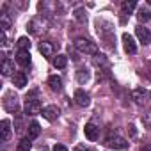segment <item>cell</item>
Listing matches in <instances>:
<instances>
[{"mask_svg":"<svg viewBox=\"0 0 151 151\" xmlns=\"http://www.w3.org/2000/svg\"><path fill=\"white\" fill-rule=\"evenodd\" d=\"M11 78H13V84H14L18 89H23V87L27 86V75H25L23 71H16Z\"/></svg>","mask_w":151,"mask_h":151,"instance_id":"obj_15","label":"cell"},{"mask_svg":"<svg viewBox=\"0 0 151 151\" xmlns=\"http://www.w3.org/2000/svg\"><path fill=\"white\" fill-rule=\"evenodd\" d=\"M25 114L29 116H36L41 112V100H39V91L32 89L27 96H25Z\"/></svg>","mask_w":151,"mask_h":151,"instance_id":"obj_2","label":"cell"},{"mask_svg":"<svg viewBox=\"0 0 151 151\" xmlns=\"http://www.w3.org/2000/svg\"><path fill=\"white\" fill-rule=\"evenodd\" d=\"M48 27H50V22H48V18L43 16V14L34 16V18L27 23V30H29L32 36H41V34H45V32L48 30Z\"/></svg>","mask_w":151,"mask_h":151,"instance_id":"obj_1","label":"cell"},{"mask_svg":"<svg viewBox=\"0 0 151 151\" xmlns=\"http://www.w3.org/2000/svg\"><path fill=\"white\" fill-rule=\"evenodd\" d=\"M0 132H2V140L7 142L11 139V121L4 119L2 123H0Z\"/></svg>","mask_w":151,"mask_h":151,"instance_id":"obj_19","label":"cell"},{"mask_svg":"<svg viewBox=\"0 0 151 151\" xmlns=\"http://www.w3.org/2000/svg\"><path fill=\"white\" fill-rule=\"evenodd\" d=\"M39 133H41V126H39V123H37V121H32V123L27 126V137H29L30 140H34V139L39 137Z\"/></svg>","mask_w":151,"mask_h":151,"instance_id":"obj_17","label":"cell"},{"mask_svg":"<svg viewBox=\"0 0 151 151\" xmlns=\"http://www.w3.org/2000/svg\"><path fill=\"white\" fill-rule=\"evenodd\" d=\"M30 149H32V142H30V139H29V137L20 139V142H18V146H16V151H30Z\"/></svg>","mask_w":151,"mask_h":151,"instance_id":"obj_22","label":"cell"},{"mask_svg":"<svg viewBox=\"0 0 151 151\" xmlns=\"http://www.w3.org/2000/svg\"><path fill=\"white\" fill-rule=\"evenodd\" d=\"M43 117H45L46 121L53 123V121L59 117V109H57L55 105H48V107H45V109H43Z\"/></svg>","mask_w":151,"mask_h":151,"instance_id":"obj_13","label":"cell"},{"mask_svg":"<svg viewBox=\"0 0 151 151\" xmlns=\"http://www.w3.org/2000/svg\"><path fill=\"white\" fill-rule=\"evenodd\" d=\"M89 80V71L86 69V68H80L78 71H77V82L78 84H86Z\"/></svg>","mask_w":151,"mask_h":151,"instance_id":"obj_23","label":"cell"},{"mask_svg":"<svg viewBox=\"0 0 151 151\" xmlns=\"http://www.w3.org/2000/svg\"><path fill=\"white\" fill-rule=\"evenodd\" d=\"M16 62L22 66H30V52L27 50H18L16 52Z\"/></svg>","mask_w":151,"mask_h":151,"instance_id":"obj_18","label":"cell"},{"mask_svg":"<svg viewBox=\"0 0 151 151\" xmlns=\"http://www.w3.org/2000/svg\"><path fill=\"white\" fill-rule=\"evenodd\" d=\"M93 62H94V66H98V68H105V69H109V62H107V59H105L103 55H94Z\"/></svg>","mask_w":151,"mask_h":151,"instance_id":"obj_25","label":"cell"},{"mask_svg":"<svg viewBox=\"0 0 151 151\" xmlns=\"http://www.w3.org/2000/svg\"><path fill=\"white\" fill-rule=\"evenodd\" d=\"M146 96H147V91H146L144 87H137V89H133V93H132V98H133V101H135L137 105H142V103L146 101Z\"/></svg>","mask_w":151,"mask_h":151,"instance_id":"obj_16","label":"cell"},{"mask_svg":"<svg viewBox=\"0 0 151 151\" xmlns=\"http://www.w3.org/2000/svg\"><path fill=\"white\" fill-rule=\"evenodd\" d=\"M0 29H2L4 32L7 29H11V16L6 11H2V14H0Z\"/></svg>","mask_w":151,"mask_h":151,"instance_id":"obj_21","label":"cell"},{"mask_svg":"<svg viewBox=\"0 0 151 151\" xmlns=\"http://www.w3.org/2000/svg\"><path fill=\"white\" fill-rule=\"evenodd\" d=\"M14 128H16V132H18V133H22V132H23V124H22V119H20V117H16Z\"/></svg>","mask_w":151,"mask_h":151,"instance_id":"obj_28","label":"cell"},{"mask_svg":"<svg viewBox=\"0 0 151 151\" xmlns=\"http://www.w3.org/2000/svg\"><path fill=\"white\" fill-rule=\"evenodd\" d=\"M84 133H86V137H87L91 142H94V140L100 139V128H98L96 124H93V123H87V124H86Z\"/></svg>","mask_w":151,"mask_h":151,"instance_id":"obj_11","label":"cell"},{"mask_svg":"<svg viewBox=\"0 0 151 151\" xmlns=\"http://www.w3.org/2000/svg\"><path fill=\"white\" fill-rule=\"evenodd\" d=\"M135 36H137V39H139L142 45H149V43H151V32H149V29H146L144 25H137Z\"/></svg>","mask_w":151,"mask_h":151,"instance_id":"obj_8","label":"cell"},{"mask_svg":"<svg viewBox=\"0 0 151 151\" xmlns=\"http://www.w3.org/2000/svg\"><path fill=\"white\" fill-rule=\"evenodd\" d=\"M48 86L53 93H60L62 91V78L57 77V75H50L48 77Z\"/></svg>","mask_w":151,"mask_h":151,"instance_id":"obj_14","label":"cell"},{"mask_svg":"<svg viewBox=\"0 0 151 151\" xmlns=\"http://www.w3.org/2000/svg\"><path fill=\"white\" fill-rule=\"evenodd\" d=\"M135 7H137V2H133V0L121 4V23H126V16H130Z\"/></svg>","mask_w":151,"mask_h":151,"instance_id":"obj_12","label":"cell"},{"mask_svg":"<svg viewBox=\"0 0 151 151\" xmlns=\"http://www.w3.org/2000/svg\"><path fill=\"white\" fill-rule=\"evenodd\" d=\"M75 48H77L80 53H86V55H98V46H96V43H93L91 39H86V37L75 39Z\"/></svg>","mask_w":151,"mask_h":151,"instance_id":"obj_3","label":"cell"},{"mask_svg":"<svg viewBox=\"0 0 151 151\" xmlns=\"http://www.w3.org/2000/svg\"><path fill=\"white\" fill-rule=\"evenodd\" d=\"M16 45H18V50H27V52L30 50V39L29 37H20Z\"/></svg>","mask_w":151,"mask_h":151,"instance_id":"obj_26","label":"cell"},{"mask_svg":"<svg viewBox=\"0 0 151 151\" xmlns=\"http://www.w3.org/2000/svg\"><path fill=\"white\" fill-rule=\"evenodd\" d=\"M14 6H18L20 9H25V7H29V2H14Z\"/></svg>","mask_w":151,"mask_h":151,"instance_id":"obj_30","label":"cell"},{"mask_svg":"<svg viewBox=\"0 0 151 151\" xmlns=\"http://www.w3.org/2000/svg\"><path fill=\"white\" fill-rule=\"evenodd\" d=\"M149 6H151V0H149Z\"/></svg>","mask_w":151,"mask_h":151,"instance_id":"obj_32","label":"cell"},{"mask_svg":"<svg viewBox=\"0 0 151 151\" xmlns=\"http://www.w3.org/2000/svg\"><path fill=\"white\" fill-rule=\"evenodd\" d=\"M75 103H77L78 107H89L91 105V96L86 93V91H82V89H77L75 91Z\"/></svg>","mask_w":151,"mask_h":151,"instance_id":"obj_6","label":"cell"},{"mask_svg":"<svg viewBox=\"0 0 151 151\" xmlns=\"http://www.w3.org/2000/svg\"><path fill=\"white\" fill-rule=\"evenodd\" d=\"M52 64H53L57 69H64V68H66V64H68V57H66V55H62V53H59V55H55V57L52 59Z\"/></svg>","mask_w":151,"mask_h":151,"instance_id":"obj_20","label":"cell"},{"mask_svg":"<svg viewBox=\"0 0 151 151\" xmlns=\"http://www.w3.org/2000/svg\"><path fill=\"white\" fill-rule=\"evenodd\" d=\"M75 18H77L80 23H86L87 22V14H86L84 9H77V11H75Z\"/></svg>","mask_w":151,"mask_h":151,"instance_id":"obj_27","label":"cell"},{"mask_svg":"<svg viewBox=\"0 0 151 151\" xmlns=\"http://www.w3.org/2000/svg\"><path fill=\"white\" fill-rule=\"evenodd\" d=\"M4 109H6L9 114H18L20 105H18V98H16V94H13V93H6V96H4Z\"/></svg>","mask_w":151,"mask_h":151,"instance_id":"obj_5","label":"cell"},{"mask_svg":"<svg viewBox=\"0 0 151 151\" xmlns=\"http://www.w3.org/2000/svg\"><path fill=\"white\" fill-rule=\"evenodd\" d=\"M123 46H124V52L128 55H135L137 53V43H135V39L130 34H123Z\"/></svg>","mask_w":151,"mask_h":151,"instance_id":"obj_7","label":"cell"},{"mask_svg":"<svg viewBox=\"0 0 151 151\" xmlns=\"http://www.w3.org/2000/svg\"><path fill=\"white\" fill-rule=\"evenodd\" d=\"M53 151H68V147L62 144H57V146H53Z\"/></svg>","mask_w":151,"mask_h":151,"instance_id":"obj_29","label":"cell"},{"mask_svg":"<svg viewBox=\"0 0 151 151\" xmlns=\"http://www.w3.org/2000/svg\"><path fill=\"white\" fill-rule=\"evenodd\" d=\"M39 52L43 57H53L57 52V46L52 41H43V43H39Z\"/></svg>","mask_w":151,"mask_h":151,"instance_id":"obj_10","label":"cell"},{"mask_svg":"<svg viewBox=\"0 0 151 151\" xmlns=\"http://www.w3.org/2000/svg\"><path fill=\"white\" fill-rule=\"evenodd\" d=\"M0 71H2L4 77H13L16 73L14 71V62L11 59H7L6 55H2V66H0Z\"/></svg>","mask_w":151,"mask_h":151,"instance_id":"obj_9","label":"cell"},{"mask_svg":"<svg viewBox=\"0 0 151 151\" xmlns=\"http://www.w3.org/2000/svg\"><path fill=\"white\" fill-rule=\"evenodd\" d=\"M105 144H107L109 147H112V149H126V147H128V140L123 139V137H119L117 133H110V135L105 139Z\"/></svg>","mask_w":151,"mask_h":151,"instance_id":"obj_4","label":"cell"},{"mask_svg":"<svg viewBox=\"0 0 151 151\" xmlns=\"http://www.w3.org/2000/svg\"><path fill=\"white\" fill-rule=\"evenodd\" d=\"M137 18H139V22H147V20H151V13H149V9H146V7H139V9H137Z\"/></svg>","mask_w":151,"mask_h":151,"instance_id":"obj_24","label":"cell"},{"mask_svg":"<svg viewBox=\"0 0 151 151\" xmlns=\"http://www.w3.org/2000/svg\"><path fill=\"white\" fill-rule=\"evenodd\" d=\"M140 151H151V144H142L140 146Z\"/></svg>","mask_w":151,"mask_h":151,"instance_id":"obj_31","label":"cell"},{"mask_svg":"<svg viewBox=\"0 0 151 151\" xmlns=\"http://www.w3.org/2000/svg\"><path fill=\"white\" fill-rule=\"evenodd\" d=\"M149 96H151V93H149Z\"/></svg>","mask_w":151,"mask_h":151,"instance_id":"obj_33","label":"cell"}]
</instances>
